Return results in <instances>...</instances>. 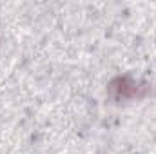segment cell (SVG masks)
<instances>
[{"instance_id":"obj_1","label":"cell","mask_w":156,"mask_h":154,"mask_svg":"<svg viewBox=\"0 0 156 154\" xmlns=\"http://www.w3.org/2000/svg\"><path fill=\"white\" fill-rule=\"evenodd\" d=\"M151 93V85L147 82L136 80L131 75H120L115 76L107 83V94L115 100L123 102H133V100H142Z\"/></svg>"}]
</instances>
